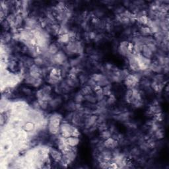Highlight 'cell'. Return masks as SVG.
<instances>
[{
  "label": "cell",
  "instance_id": "obj_1",
  "mask_svg": "<svg viewBox=\"0 0 169 169\" xmlns=\"http://www.w3.org/2000/svg\"><path fill=\"white\" fill-rule=\"evenodd\" d=\"M49 153L55 162L60 163L62 160L63 154L60 150L54 149V148H50Z\"/></svg>",
  "mask_w": 169,
  "mask_h": 169
},
{
  "label": "cell",
  "instance_id": "obj_2",
  "mask_svg": "<svg viewBox=\"0 0 169 169\" xmlns=\"http://www.w3.org/2000/svg\"><path fill=\"white\" fill-rule=\"evenodd\" d=\"M79 139L77 137L70 136L69 137L66 138V143L70 147H75L79 143Z\"/></svg>",
  "mask_w": 169,
  "mask_h": 169
},
{
  "label": "cell",
  "instance_id": "obj_3",
  "mask_svg": "<svg viewBox=\"0 0 169 169\" xmlns=\"http://www.w3.org/2000/svg\"><path fill=\"white\" fill-rule=\"evenodd\" d=\"M35 128V124L32 122H26L23 126L24 131L27 132H31Z\"/></svg>",
  "mask_w": 169,
  "mask_h": 169
}]
</instances>
